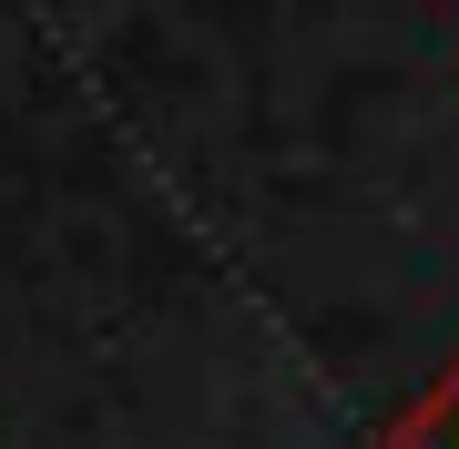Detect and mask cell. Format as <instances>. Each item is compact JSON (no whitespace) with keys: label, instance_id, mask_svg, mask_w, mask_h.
<instances>
[{"label":"cell","instance_id":"6da1fadb","mask_svg":"<svg viewBox=\"0 0 459 449\" xmlns=\"http://www.w3.org/2000/svg\"><path fill=\"white\" fill-rule=\"evenodd\" d=\"M388 449H459V367H449V378H439V388H429V399L388 429Z\"/></svg>","mask_w":459,"mask_h":449}]
</instances>
